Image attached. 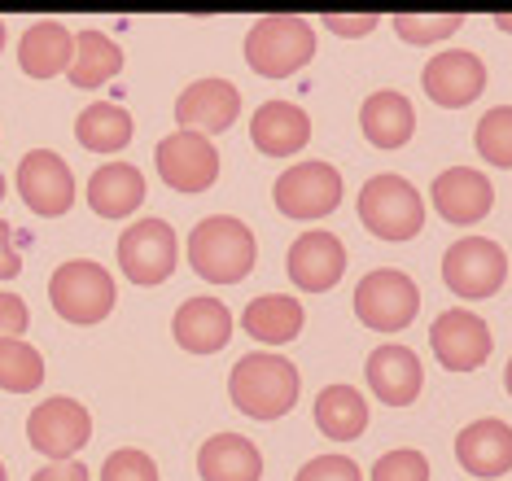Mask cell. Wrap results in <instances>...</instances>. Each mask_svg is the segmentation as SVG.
<instances>
[{"mask_svg":"<svg viewBox=\"0 0 512 481\" xmlns=\"http://www.w3.org/2000/svg\"><path fill=\"white\" fill-rule=\"evenodd\" d=\"M18 193L36 215L57 219L75 202V175L62 154H53V149H31V154L18 162Z\"/></svg>","mask_w":512,"mask_h":481,"instance_id":"4fadbf2b","label":"cell"},{"mask_svg":"<svg viewBox=\"0 0 512 481\" xmlns=\"http://www.w3.org/2000/svg\"><path fill=\"white\" fill-rule=\"evenodd\" d=\"M372 481H429V460L421 451H386L372 464Z\"/></svg>","mask_w":512,"mask_h":481,"instance_id":"d6a6232c","label":"cell"},{"mask_svg":"<svg viewBox=\"0 0 512 481\" xmlns=\"http://www.w3.org/2000/svg\"><path fill=\"white\" fill-rule=\"evenodd\" d=\"M456 460L469 477H504L512 468V425H504L499 416L464 425L456 438Z\"/></svg>","mask_w":512,"mask_h":481,"instance_id":"ac0fdd59","label":"cell"},{"mask_svg":"<svg viewBox=\"0 0 512 481\" xmlns=\"http://www.w3.org/2000/svg\"><path fill=\"white\" fill-rule=\"evenodd\" d=\"M294 481H364V473L351 455H316V460L302 464Z\"/></svg>","mask_w":512,"mask_h":481,"instance_id":"e575fe53","label":"cell"},{"mask_svg":"<svg viewBox=\"0 0 512 481\" xmlns=\"http://www.w3.org/2000/svg\"><path fill=\"white\" fill-rule=\"evenodd\" d=\"M44 381V355L22 337H0V390L31 394Z\"/></svg>","mask_w":512,"mask_h":481,"instance_id":"f546056e","label":"cell"},{"mask_svg":"<svg viewBox=\"0 0 512 481\" xmlns=\"http://www.w3.org/2000/svg\"><path fill=\"white\" fill-rule=\"evenodd\" d=\"M0 49H5V22H0Z\"/></svg>","mask_w":512,"mask_h":481,"instance_id":"7bdbcfd3","label":"cell"},{"mask_svg":"<svg viewBox=\"0 0 512 481\" xmlns=\"http://www.w3.org/2000/svg\"><path fill=\"white\" fill-rule=\"evenodd\" d=\"M434 210L447 224H456V228H469L477 224V219H486L491 215V206H495V189H491V180H486L482 171H473V167H451V171H442L438 180H434Z\"/></svg>","mask_w":512,"mask_h":481,"instance_id":"2e32d148","label":"cell"},{"mask_svg":"<svg viewBox=\"0 0 512 481\" xmlns=\"http://www.w3.org/2000/svg\"><path fill=\"white\" fill-rule=\"evenodd\" d=\"M71 57H75V35L62 22H36L18 40V66L31 79H53L57 70L71 66Z\"/></svg>","mask_w":512,"mask_h":481,"instance_id":"d4e9b609","label":"cell"},{"mask_svg":"<svg viewBox=\"0 0 512 481\" xmlns=\"http://www.w3.org/2000/svg\"><path fill=\"white\" fill-rule=\"evenodd\" d=\"M359 127H364V136L377 149H399L416 132V110H412V101H407L403 92L381 88V92H372V97L359 105Z\"/></svg>","mask_w":512,"mask_h":481,"instance_id":"603a6c76","label":"cell"},{"mask_svg":"<svg viewBox=\"0 0 512 481\" xmlns=\"http://www.w3.org/2000/svg\"><path fill=\"white\" fill-rule=\"evenodd\" d=\"M276 210L289 219H324L342 202V175L329 162H294L276 180Z\"/></svg>","mask_w":512,"mask_h":481,"instance_id":"30bf717a","label":"cell"},{"mask_svg":"<svg viewBox=\"0 0 512 481\" xmlns=\"http://www.w3.org/2000/svg\"><path fill=\"white\" fill-rule=\"evenodd\" d=\"M31 324L27 302L14 298V293H0V337H22Z\"/></svg>","mask_w":512,"mask_h":481,"instance_id":"d590c367","label":"cell"},{"mask_svg":"<svg viewBox=\"0 0 512 481\" xmlns=\"http://www.w3.org/2000/svg\"><path fill=\"white\" fill-rule=\"evenodd\" d=\"M333 35H346V40H355V35H372L377 31V14H324Z\"/></svg>","mask_w":512,"mask_h":481,"instance_id":"8d00e7d4","label":"cell"},{"mask_svg":"<svg viewBox=\"0 0 512 481\" xmlns=\"http://www.w3.org/2000/svg\"><path fill=\"white\" fill-rule=\"evenodd\" d=\"M316 425L324 438L351 442L368 429V403L355 385H324L316 398Z\"/></svg>","mask_w":512,"mask_h":481,"instance_id":"83f0119b","label":"cell"},{"mask_svg":"<svg viewBox=\"0 0 512 481\" xmlns=\"http://www.w3.org/2000/svg\"><path fill=\"white\" fill-rule=\"evenodd\" d=\"M154 167H158L167 189L206 193L219 180V149L206 136H197V132H171L167 140H158Z\"/></svg>","mask_w":512,"mask_h":481,"instance_id":"9c48e42d","label":"cell"},{"mask_svg":"<svg viewBox=\"0 0 512 481\" xmlns=\"http://www.w3.org/2000/svg\"><path fill=\"white\" fill-rule=\"evenodd\" d=\"M421 79H425L429 101L447 105V110H464L469 101L482 97L486 66H482V57L469 53V49H447V53L429 57Z\"/></svg>","mask_w":512,"mask_h":481,"instance_id":"9a60e30c","label":"cell"},{"mask_svg":"<svg viewBox=\"0 0 512 481\" xmlns=\"http://www.w3.org/2000/svg\"><path fill=\"white\" fill-rule=\"evenodd\" d=\"M460 14H399L394 18V31H399L403 44H438L447 35L460 31Z\"/></svg>","mask_w":512,"mask_h":481,"instance_id":"1f68e13d","label":"cell"},{"mask_svg":"<svg viewBox=\"0 0 512 481\" xmlns=\"http://www.w3.org/2000/svg\"><path fill=\"white\" fill-rule=\"evenodd\" d=\"M0 202H5V175H0Z\"/></svg>","mask_w":512,"mask_h":481,"instance_id":"b9f144b4","label":"cell"},{"mask_svg":"<svg viewBox=\"0 0 512 481\" xmlns=\"http://www.w3.org/2000/svg\"><path fill=\"white\" fill-rule=\"evenodd\" d=\"M250 140L267 158H294L311 140V119L294 101H267L250 119Z\"/></svg>","mask_w":512,"mask_h":481,"instance_id":"ffe728a7","label":"cell"},{"mask_svg":"<svg viewBox=\"0 0 512 481\" xmlns=\"http://www.w3.org/2000/svg\"><path fill=\"white\" fill-rule=\"evenodd\" d=\"M316 57V31L311 22L302 18H289V14H272V18H259L246 35V62L254 75L263 79H285L302 70Z\"/></svg>","mask_w":512,"mask_h":481,"instance_id":"3957f363","label":"cell"},{"mask_svg":"<svg viewBox=\"0 0 512 481\" xmlns=\"http://www.w3.org/2000/svg\"><path fill=\"white\" fill-rule=\"evenodd\" d=\"M254 232L232 215H211L189 232V263L193 272L211 285H237L254 267Z\"/></svg>","mask_w":512,"mask_h":481,"instance_id":"7a4b0ae2","label":"cell"},{"mask_svg":"<svg viewBox=\"0 0 512 481\" xmlns=\"http://www.w3.org/2000/svg\"><path fill=\"white\" fill-rule=\"evenodd\" d=\"M228 394L232 407H241L250 420H281L298 403V368L281 355L254 350V355L237 359L228 377Z\"/></svg>","mask_w":512,"mask_h":481,"instance_id":"6da1fadb","label":"cell"},{"mask_svg":"<svg viewBox=\"0 0 512 481\" xmlns=\"http://www.w3.org/2000/svg\"><path fill=\"white\" fill-rule=\"evenodd\" d=\"M346 272V245L333 232H302L289 245V280L307 293L333 289Z\"/></svg>","mask_w":512,"mask_h":481,"instance_id":"d6986e66","label":"cell"},{"mask_svg":"<svg viewBox=\"0 0 512 481\" xmlns=\"http://www.w3.org/2000/svg\"><path fill=\"white\" fill-rule=\"evenodd\" d=\"M504 385H508V394H512V359H508V368H504Z\"/></svg>","mask_w":512,"mask_h":481,"instance_id":"60d3db41","label":"cell"},{"mask_svg":"<svg viewBox=\"0 0 512 481\" xmlns=\"http://www.w3.org/2000/svg\"><path fill=\"white\" fill-rule=\"evenodd\" d=\"M145 202V175L132 162H106L88 180V206L101 219H127Z\"/></svg>","mask_w":512,"mask_h":481,"instance_id":"cb8c5ba5","label":"cell"},{"mask_svg":"<svg viewBox=\"0 0 512 481\" xmlns=\"http://www.w3.org/2000/svg\"><path fill=\"white\" fill-rule=\"evenodd\" d=\"M302 324H307V311H302V302L285 298V293H263V298H254L250 307L241 311V328L263 346L294 342L302 333Z\"/></svg>","mask_w":512,"mask_h":481,"instance_id":"484cf974","label":"cell"},{"mask_svg":"<svg viewBox=\"0 0 512 481\" xmlns=\"http://www.w3.org/2000/svg\"><path fill=\"white\" fill-rule=\"evenodd\" d=\"M508 276V254L499 241H486V237H460L442 254V280L447 289L464 302H477V298H491L499 293Z\"/></svg>","mask_w":512,"mask_h":481,"instance_id":"52a82bcc","label":"cell"},{"mask_svg":"<svg viewBox=\"0 0 512 481\" xmlns=\"http://www.w3.org/2000/svg\"><path fill=\"white\" fill-rule=\"evenodd\" d=\"M364 377L372 385V394H377L386 407L416 403V394H421V385H425L421 359H416L407 346H399V342H386V346L372 350L368 363H364Z\"/></svg>","mask_w":512,"mask_h":481,"instance_id":"e0dca14e","label":"cell"},{"mask_svg":"<svg viewBox=\"0 0 512 481\" xmlns=\"http://www.w3.org/2000/svg\"><path fill=\"white\" fill-rule=\"evenodd\" d=\"M473 145L477 154L495 167H512V105H495V110L482 114L473 132Z\"/></svg>","mask_w":512,"mask_h":481,"instance_id":"4dcf8cb0","label":"cell"},{"mask_svg":"<svg viewBox=\"0 0 512 481\" xmlns=\"http://www.w3.org/2000/svg\"><path fill=\"white\" fill-rule=\"evenodd\" d=\"M31 481H88V468L79 464V460H57L49 468H40Z\"/></svg>","mask_w":512,"mask_h":481,"instance_id":"f35d334b","label":"cell"},{"mask_svg":"<svg viewBox=\"0 0 512 481\" xmlns=\"http://www.w3.org/2000/svg\"><path fill=\"white\" fill-rule=\"evenodd\" d=\"M359 219L381 241H412L425 228V202L412 189V180L386 171V175H372L359 189Z\"/></svg>","mask_w":512,"mask_h":481,"instance_id":"277c9868","label":"cell"},{"mask_svg":"<svg viewBox=\"0 0 512 481\" xmlns=\"http://www.w3.org/2000/svg\"><path fill=\"white\" fill-rule=\"evenodd\" d=\"M241 114V92L228 79H197L180 92L176 101V123L180 132H197V136H219L237 123Z\"/></svg>","mask_w":512,"mask_h":481,"instance_id":"5bb4252c","label":"cell"},{"mask_svg":"<svg viewBox=\"0 0 512 481\" xmlns=\"http://www.w3.org/2000/svg\"><path fill=\"white\" fill-rule=\"evenodd\" d=\"M171 333H176V342L189 355H215L232 337V315L215 298H189L176 311V320H171Z\"/></svg>","mask_w":512,"mask_h":481,"instance_id":"44dd1931","label":"cell"},{"mask_svg":"<svg viewBox=\"0 0 512 481\" xmlns=\"http://www.w3.org/2000/svg\"><path fill=\"white\" fill-rule=\"evenodd\" d=\"M176 258L180 245L167 219H141L119 237V267L132 285H162L176 272Z\"/></svg>","mask_w":512,"mask_h":481,"instance_id":"ba28073f","label":"cell"},{"mask_svg":"<svg viewBox=\"0 0 512 481\" xmlns=\"http://www.w3.org/2000/svg\"><path fill=\"white\" fill-rule=\"evenodd\" d=\"M132 132V114L114 101H92L75 119V136L88 154H119V149L132 145Z\"/></svg>","mask_w":512,"mask_h":481,"instance_id":"4316f807","label":"cell"},{"mask_svg":"<svg viewBox=\"0 0 512 481\" xmlns=\"http://www.w3.org/2000/svg\"><path fill=\"white\" fill-rule=\"evenodd\" d=\"M49 302L66 324H101L114 311V276L92 258H71L53 272Z\"/></svg>","mask_w":512,"mask_h":481,"instance_id":"5b68a950","label":"cell"},{"mask_svg":"<svg viewBox=\"0 0 512 481\" xmlns=\"http://www.w3.org/2000/svg\"><path fill=\"white\" fill-rule=\"evenodd\" d=\"M429 346H434V355L447 372H473L491 359L495 337H491V328H486L482 315L451 307V311L438 315L434 328H429Z\"/></svg>","mask_w":512,"mask_h":481,"instance_id":"8fae6325","label":"cell"},{"mask_svg":"<svg viewBox=\"0 0 512 481\" xmlns=\"http://www.w3.org/2000/svg\"><path fill=\"white\" fill-rule=\"evenodd\" d=\"M495 22H499V31L512 35V14H495Z\"/></svg>","mask_w":512,"mask_h":481,"instance_id":"ab89813d","label":"cell"},{"mask_svg":"<svg viewBox=\"0 0 512 481\" xmlns=\"http://www.w3.org/2000/svg\"><path fill=\"white\" fill-rule=\"evenodd\" d=\"M119 66H123V53H119V44H114L106 31L88 27V31L75 35V57H71V66H66V75H71L75 88L110 84V79L119 75Z\"/></svg>","mask_w":512,"mask_h":481,"instance_id":"f1b7e54d","label":"cell"},{"mask_svg":"<svg viewBox=\"0 0 512 481\" xmlns=\"http://www.w3.org/2000/svg\"><path fill=\"white\" fill-rule=\"evenodd\" d=\"M101 481H158V464L149 460L145 451L123 447L101 464Z\"/></svg>","mask_w":512,"mask_h":481,"instance_id":"836d02e7","label":"cell"},{"mask_svg":"<svg viewBox=\"0 0 512 481\" xmlns=\"http://www.w3.org/2000/svg\"><path fill=\"white\" fill-rule=\"evenodd\" d=\"M421 311V289L407 272L377 267L355 285V315L372 333H403Z\"/></svg>","mask_w":512,"mask_h":481,"instance_id":"8992f818","label":"cell"},{"mask_svg":"<svg viewBox=\"0 0 512 481\" xmlns=\"http://www.w3.org/2000/svg\"><path fill=\"white\" fill-rule=\"evenodd\" d=\"M22 272V258L14 250V228L0 219V280H14Z\"/></svg>","mask_w":512,"mask_h":481,"instance_id":"74e56055","label":"cell"},{"mask_svg":"<svg viewBox=\"0 0 512 481\" xmlns=\"http://www.w3.org/2000/svg\"><path fill=\"white\" fill-rule=\"evenodd\" d=\"M27 438L31 447L49 460H75L79 447H88L92 438V416L88 407H79L75 398H44L27 420Z\"/></svg>","mask_w":512,"mask_h":481,"instance_id":"7c38bea8","label":"cell"},{"mask_svg":"<svg viewBox=\"0 0 512 481\" xmlns=\"http://www.w3.org/2000/svg\"><path fill=\"white\" fill-rule=\"evenodd\" d=\"M0 481H5V464H0Z\"/></svg>","mask_w":512,"mask_h":481,"instance_id":"ee69618b","label":"cell"},{"mask_svg":"<svg viewBox=\"0 0 512 481\" xmlns=\"http://www.w3.org/2000/svg\"><path fill=\"white\" fill-rule=\"evenodd\" d=\"M197 473H202V481H259L263 455L241 433H215L197 451Z\"/></svg>","mask_w":512,"mask_h":481,"instance_id":"7402d4cb","label":"cell"}]
</instances>
